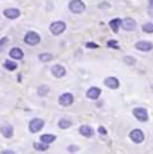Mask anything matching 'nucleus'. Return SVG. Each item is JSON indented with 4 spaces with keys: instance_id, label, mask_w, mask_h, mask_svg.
I'll use <instances>...</instances> for the list:
<instances>
[{
    "instance_id": "1",
    "label": "nucleus",
    "mask_w": 153,
    "mask_h": 154,
    "mask_svg": "<svg viewBox=\"0 0 153 154\" xmlns=\"http://www.w3.org/2000/svg\"><path fill=\"white\" fill-rule=\"evenodd\" d=\"M24 43L28 45V46H37L40 43V36L36 31H27L25 36H24Z\"/></svg>"
},
{
    "instance_id": "2",
    "label": "nucleus",
    "mask_w": 153,
    "mask_h": 154,
    "mask_svg": "<svg viewBox=\"0 0 153 154\" xmlns=\"http://www.w3.org/2000/svg\"><path fill=\"white\" fill-rule=\"evenodd\" d=\"M43 126H45V122H43L42 119H39V117H34V119H31L30 123H28V131H30L31 134H37V132H40V131L43 129Z\"/></svg>"
},
{
    "instance_id": "3",
    "label": "nucleus",
    "mask_w": 153,
    "mask_h": 154,
    "mask_svg": "<svg viewBox=\"0 0 153 154\" xmlns=\"http://www.w3.org/2000/svg\"><path fill=\"white\" fill-rule=\"evenodd\" d=\"M65 28H67V25H65L64 21H55V22H52V24L49 25V31H51L54 36H59L61 33L65 31Z\"/></svg>"
},
{
    "instance_id": "4",
    "label": "nucleus",
    "mask_w": 153,
    "mask_h": 154,
    "mask_svg": "<svg viewBox=\"0 0 153 154\" xmlns=\"http://www.w3.org/2000/svg\"><path fill=\"white\" fill-rule=\"evenodd\" d=\"M69 9L72 14H82L85 12V3L82 0H72L69 3Z\"/></svg>"
},
{
    "instance_id": "5",
    "label": "nucleus",
    "mask_w": 153,
    "mask_h": 154,
    "mask_svg": "<svg viewBox=\"0 0 153 154\" xmlns=\"http://www.w3.org/2000/svg\"><path fill=\"white\" fill-rule=\"evenodd\" d=\"M132 114H134V117L138 120V122H147V120H149V113H147L146 108L137 107V108H134Z\"/></svg>"
},
{
    "instance_id": "6",
    "label": "nucleus",
    "mask_w": 153,
    "mask_h": 154,
    "mask_svg": "<svg viewBox=\"0 0 153 154\" xmlns=\"http://www.w3.org/2000/svg\"><path fill=\"white\" fill-rule=\"evenodd\" d=\"M73 101H75V98H73L72 94H69V92L61 94L59 98H58V102H59V105H62V107H70V105L73 104Z\"/></svg>"
},
{
    "instance_id": "7",
    "label": "nucleus",
    "mask_w": 153,
    "mask_h": 154,
    "mask_svg": "<svg viewBox=\"0 0 153 154\" xmlns=\"http://www.w3.org/2000/svg\"><path fill=\"white\" fill-rule=\"evenodd\" d=\"M129 138H131V141L134 144H141L144 141V134H143L141 129H132L129 132Z\"/></svg>"
},
{
    "instance_id": "8",
    "label": "nucleus",
    "mask_w": 153,
    "mask_h": 154,
    "mask_svg": "<svg viewBox=\"0 0 153 154\" xmlns=\"http://www.w3.org/2000/svg\"><path fill=\"white\" fill-rule=\"evenodd\" d=\"M51 73H52V76L55 77V79H62V77L67 74L65 68L61 64H55L54 67H51Z\"/></svg>"
},
{
    "instance_id": "9",
    "label": "nucleus",
    "mask_w": 153,
    "mask_h": 154,
    "mask_svg": "<svg viewBox=\"0 0 153 154\" xmlns=\"http://www.w3.org/2000/svg\"><path fill=\"white\" fill-rule=\"evenodd\" d=\"M120 27L126 31H134L135 27H137V22L135 19L132 18H125V19H120Z\"/></svg>"
},
{
    "instance_id": "10",
    "label": "nucleus",
    "mask_w": 153,
    "mask_h": 154,
    "mask_svg": "<svg viewBox=\"0 0 153 154\" xmlns=\"http://www.w3.org/2000/svg\"><path fill=\"white\" fill-rule=\"evenodd\" d=\"M135 49H138L141 52H150L153 49V43L147 42V40H140V42L135 43Z\"/></svg>"
},
{
    "instance_id": "11",
    "label": "nucleus",
    "mask_w": 153,
    "mask_h": 154,
    "mask_svg": "<svg viewBox=\"0 0 153 154\" xmlns=\"http://www.w3.org/2000/svg\"><path fill=\"white\" fill-rule=\"evenodd\" d=\"M3 15L8 19H17L21 15V11H19L18 8H8V9L3 11Z\"/></svg>"
},
{
    "instance_id": "12",
    "label": "nucleus",
    "mask_w": 153,
    "mask_h": 154,
    "mask_svg": "<svg viewBox=\"0 0 153 154\" xmlns=\"http://www.w3.org/2000/svg\"><path fill=\"white\" fill-rule=\"evenodd\" d=\"M79 134L82 135V136H85V138H92L94 136V129L89 125H82L79 128Z\"/></svg>"
},
{
    "instance_id": "13",
    "label": "nucleus",
    "mask_w": 153,
    "mask_h": 154,
    "mask_svg": "<svg viewBox=\"0 0 153 154\" xmlns=\"http://www.w3.org/2000/svg\"><path fill=\"white\" fill-rule=\"evenodd\" d=\"M100 95H101V91H100V88H97V86L89 88L88 92H86V98H88V99H98Z\"/></svg>"
},
{
    "instance_id": "14",
    "label": "nucleus",
    "mask_w": 153,
    "mask_h": 154,
    "mask_svg": "<svg viewBox=\"0 0 153 154\" xmlns=\"http://www.w3.org/2000/svg\"><path fill=\"white\" fill-rule=\"evenodd\" d=\"M0 132H2V135L5 136V138H12L14 136V128L11 126V125H3L2 128H0Z\"/></svg>"
},
{
    "instance_id": "15",
    "label": "nucleus",
    "mask_w": 153,
    "mask_h": 154,
    "mask_svg": "<svg viewBox=\"0 0 153 154\" xmlns=\"http://www.w3.org/2000/svg\"><path fill=\"white\" fill-rule=\"evenodd\" d=\"M104 85L110 89H117L119 88V80L116 77H107V79H104Z\"/></svg>"
},
{
    "instance_id": "16",
    "label": "nucleus",
    "mask_w": 153,
    "mask_h": 154,
    "mask_svg": "<svg viewBox=\"0 0 153 154\" xmlns=\"http://www.w3.org/2000/svg\"><path fill=\"white\" fill-rule=\"evenodd\" d=\"M9 57L12 58V59H22V58H24V52H22V49H19V48H12V49L9 51Z\"/></svg>"
},
{
    "instance_id": "17",
    "label": "nucleus",
    "mask_w": 153,
    "mask_h": 154,
    "mask_svg": "<svg viewBox=\"0 0 153 154\" xmlns=\"http://www.w3.org/2000/svg\"><path fill=\"white\" fill-rule=\"evenodd\" d=\"M55 139H57V136L52 134H43L40 136V142H45V144H52V142H55Z\"/></svg>"
},
{
    "instance_id": "18",
    "label": "nucleus",
    "mask_w": 153,
    "mask_h": 154,
    "mask_svg": "<svg viewBox=\"0 0 153 154\" xmlns=\"http://www.w3.org/2000/svg\"><path fill=\"white\" fill-rule=\"evenodd\" d=\"M110 28H112V31H115V33H117L119 31V28H120V19L119 18H115L110 21Z\"/></svg>"
},
{
    "instance_id": "19",
    "label": "nucleus",
    "mask_w": 153,
    "mask_h": 154,
    "mask_svg": "<svg viewBox=\"0 0 153 154\" xmlns=\"http://www.w3.org/2000/svg\"><path fill=\"white\" fill-rule=\"evenodd\" d=\"M72 126V122L70 120H67V119H59L58 120V128L59 129H69Z\"/></svg>"
},
{
    "instance_id": "20",
    "label": "nucleus",
    "mask_w": 153,
    "mask_h": 154,
    "mask_svg": "<svg viewBox=\"0 0 153 154\" xmlns=\"http://www.w3.org/2000/svg\"><path fill=\"white\" fill-rule=\"evenodd\" d=\"M49 94V86L48 85H40L37 88V95L39 96H46Z\"/></svg>"
},
{
    "instance_id": "21",
    "label": "nucleus",
    "mask_w": 153,
    "mask_h": 154,
    "mask_svg": "<svg viewBox=\"0 0 153 154\" xmlns=\"http://www.w3.org/2000/svg\"><path fill=\"white\" fill-rule=\"evenodd\" d=\"M3 67H5L6 70H9V71H14V70L17 68V64H15L14 61H5V62H3Z\"/></svg>"
},
{
    "instance_id": "22",
    "label": "nucleus",
    "mask_w": 153,
    "mask_h": 154,
    "mask_svg": "<svg viewBox=\"0 0 153 154\" xmlns=\"http://www.w3.org/2000/svg\"><path fill=\"white\" fill-rule=\"evenodd\" d=\"M141 30L144 31V33H153V22H146V24H143V27H141Z\"/></svg>"
},
{
    "instance_id": "23",
    "label": "nucleus",
    "mask_w": 153,
    "mask_h": 154,
    "mask_svg": "<svg viewBox=\"0 0 153 154\" xmlns=\"http://www.w3.org/2000/svg\"><path fill=\"white\" fill-rule=\"evenodd\" d=\"M52 58L54 57H52L51 54L45 52V54H40V55H39V61H42V62H48V61H51Z\"/></svg>"
},
{
    "instance_id": "24",
    "label": "nucleus",
    "mask_w": 153,
    "mask_h": 154,
    "mask_svg": "<svg viewBox=\"0 0 153 154\" xmlns=\"http://www.w3.org/2000/svg\"><path fill=\"white\" fill-rule=\"evenodd\" d=\"M34 148L37 151H46L48 150V144H45V142H36L34 144Z\"/></svg>"
},
{
    "instance_id": "25",
    "label": "nucleus",
    "mask_w": 153,
    "mask_h": 154,
    "mask_svg": "<svg viewBox=\"0 0 153 154\" xmlns=\"http://www.w3.org/2000/svg\"><path fill=\"white\" fill-rule=\"evenodd\" d=\"M8 43H9V37H2L0 38V52L5 51V48H6Z\"/></svg>"
},
{
    "instance_id": "26",
    "label": "nucleus",
    "mask_w": 153,
    "mask_h": 154,
    "mask_svg": "<svg viewBox=\"0 0 153 154\" xmlns=\"http://www.w3.org/2000/svg\"><path fill=\"white\" fill-rule=\"evenodd\" d=\"M79 150H80V148H79L77 145H69V147H67V151H69V153H79Z\"/></svg>"
},
{
    "instance_id": "27",
    "label": "nucleus",
    "mask_w": 153,
    "mask_h": 154,
    "mask_svg": "<svg viewBox=\"0 0 153 154\" xmlns=\"http://www.w3.org/2000/svg\"><path fill=\"white\" fill-rule=\"evenodd\" d=\"M107 46H109V48H115V49H117V48H119L116 40H109V42H107Z\"/></svg>"
},
{
    "instance_id": "28",
    "label": "nucleus",
    "mask_w": 153,
    "mask_h": 154,
    "mask_svg": "<svg viewBox=\"0 0 153 154\" xmlns=\"http://www.w3.org/2000/svg\"><path fill=\"white\" fill-rule=\"evenodd\" d=\"M123 61H125V64H128V65H134L135 64V59L134 58H131V57H126Z\"/></svg>"
},
{
    "instance_id": "29",
    "label": "nucleus",
    "mask_w": 153,
    "mask_h": 154,
    "mask_svg": "<svg viewBox=\"0 0 153 154\" xmlns=\"http://www.w3.org/2000/svg\"><path fill=\"white\" fill-rule=\"evenodd\" d=\"M109 6H110V5H109L107 2H104V3H100V5H98V8H101V9H107Z\"/></svg>"
},
{
    "instance_id": "30",
    "label": "nucleus",
    "mask_w": 153,
    "mask_h": 154,
    "mask_svg": "<svg viewBox=\"0 0 153 154\" xmlns=\"http://www.w3.org/2000/svg\"><path fill=\"white\" fill-rule=\"evenodd\" d=\"M98 132H100V134H101V135H106V134H107V131H106V128H103V126H100V128H98Z\"/></svg>"
},
{
    "instance_id": "31",
    "label": "nucleus",
    "mask_w": 153,
    "mask_h": 154,
    "mask_svg": "<svg viewBox=\"0 0 153 154\" xmlns=\"http://www.w3.org/2000/svg\"><path fill=\"white\" fill-rule=\"evenodd\" d=\"M86 46H88V48H97V45H95V43H88Z\"/></svg>"
},
{
    "instance_id": "32",
    "label": "nucleus",
    "mask_w": 153,
    "mask_h": 154,
    "mask_svg": "<svg viewBox=\"0 0 153 154\" xmlns=\"http://www.w3.org/2000/svg\"><path fill=\"white\" fill-rule=\"evenodd\" d=\"M2 153H3V154H6V153H9V154H11V153H14V151H12V150H3Z\"/></svg>"
},
{
    "instance_id": "33",
    "label": "nucleus",
    "mask_w": 153,
    "mask_h": 154,
    "mask_svg": "<svg viewBox=\"0 0 153 154\" xmlns=\"http://www.w3.org/2000/svg\"><path fill=\"white\" fill-rule=\"evenodd\" d=\"M149 3H150V6H153V0H149Z\"/></svg>"
}]
</instances>
